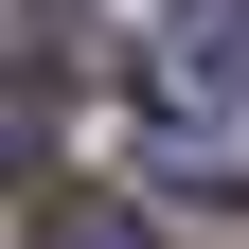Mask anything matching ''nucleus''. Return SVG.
Segmentation results:
<instances>
[{
  "label": "nucleus",
  "instance_id": "nucleus-3",
  "mask_svg": "<svg viewBox=\"0 0 249 249\" xmlns=\"http://www.w3.org/2000/svg\"><path fill=\"white\" fill-rule=\"evenodd\" d=\"M53 160V71H0V178Z\"/></svg>",
  "mask_w": 249,
  "mask_h": 249
},
{
  "label": "nucleus",
  "instance_id": "nucleus-2",
  "mask_svg": "<svg viewBox=\"0 0 249 249\" xmlns=\"http://www.w3.org/2000/svg\"><path fill=\"white\" fill-rule=\"evenodd\" d=\"M142 178H160V231H178V249H249V196H231V160H196V142H160Z\"/></svg>",
  "mask_w": 249,
  "mask_h": 249
},
{
  "label": "nucleus",
  "instance_id": "nucleus-4",
  "mask_svg": "<svg viewBox=\"0 0 249 249\" xmlns=\"http://www.w3.org/2000/svg\"><path fill=\"white\" fill-rule=\"evenodd\" d=\"M36 249H160V213H142V196H71Z\"/></svg>",
  "mask_w": 249,
  "mask_h": 249
},
{
  "label": "nucleus",
  "instance_id": "nucleus-1",
  "mask_svg": "<svg viewBox=\"0 0 249 249\" xmlns=\"http://www.w3.org/2000/svg\"><path fill=\"white\" fill-rule=\"evenodd\" d=\"M160 89H178V107H249V0H178Z\"/></svg>",
  "mask_w": 249,
  "mask_h": 249
}]
</instances>
